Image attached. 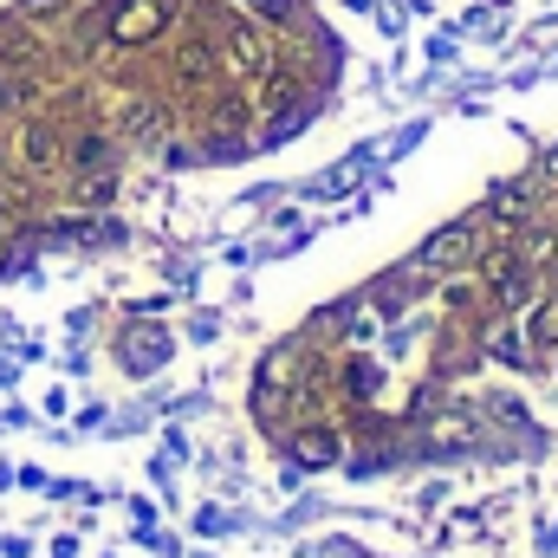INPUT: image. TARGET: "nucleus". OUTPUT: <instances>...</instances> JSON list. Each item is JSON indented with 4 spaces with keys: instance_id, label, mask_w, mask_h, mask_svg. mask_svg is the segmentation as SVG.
<instances>
[{
    "instance_id": "obj_1",
    "label": "nucleus",
    "mask_w": 558,
    "mask_h": 558,
    "mask_svg": "<svg viewBox=\"0 0 558 558\" xmlns=\"http://www.w3.org/2000/svg\"><path fill=\"white\" fill-rule=\"evenodd\" d=\"M474 247H481V228H474V221H454V228H441V234L416 254V274H448V267L474 260Z\"/></svg>"
},
{
    "instance_id": "obj_2",
    "label": "nucleus",
    "mask_w": 558,
    "mask_h": 558,
    "mask_svg": "<svg viewBox=\"0 0 558 558\" xmlns=\"http://www.w3.org/2000/svg\"><path fill=\"white\" fill-rule=\"evenodd\" d=\"M162 26H169V7H162V0H124V7L111 13V39H118V46H149Z\"/></svg>"
},
{
    "instance_id": "obj_3",
    "label": "nucleus",
    "mask_w": 558,
    "mask_h": 558,
    "mask_svg": "<svg viewBox=\"0 0 558 558\" xmlns=\"http://www.w3.org/2000/svg\"><path fill=\"white\" fill-rule=\"evenodd\" d=\"M487 292H494L500 305H526V299H533V267H526V254H487Z\"/></svg>"
},
{
    "instance_id": "obj_4",
    "label": "nucleus",
    "mask_w": 558,
    "mask_h": 558,
    "mask_svg": "<svg viewBox=\"0 0 558 558\" xmlns=\"http://www.w3.org/2000/svg\"><path fill=\"white\" fill-rule=\"evenodd\" d=\"M20 149H26L33 169H59V162H65V137H59L52 124H26V143H20Z\"/></svg>"
},
{
    "instance_id": "obj_5",
    "label": "nucleus",
    "mask_w": 558,
    "mask_h": 558,
    "mask_svg": "<svg viewBox=\"0 0 558 558\" xmlns=\"http://www.w3.org/2000/svg\"><path fill=\"white\" fill-rule=\"evenodd\" d=\"M292 454H299L305 468H331V461H338V441H331V428H305V435L292 441Z\"/></svg>"
},
{
    "instance_id": "obj_6",
    "label": "nucleus",
    "mask_w": 558,
    "mask_h": 558,
    "mask_svg": "<svg viewBox=\"0 0 558 558\" xmlns=\"http://www.w3.org/2000/svg\"><path fill=\"white\" fill-rule=\"evenodd\" d=\"M228 59H234V72H254V65L267 59V46H260L247 26H234V33H228Z\"/></svg>"
},
{
    "instance_id": "obj_7",
    "label": "nucleus",
    "mask_w": 558,
    "mask_h": 558,
    "mask_svg": "<svg viewBox=\"0 0 558 558\" xmlns=\"http://www.w3.org/2000/svg\"><path fill=\"white\" fill-rule=\"evenodd\" d=\"M175 72H182V78H208V72H215V52H208L202 39H189L182 59H175Z\"/></svg>"
},
{
    "instance_id": "obj_8",
    "label": "nucleus",
    "mask_w": 558,
    "mask_h": 558,
    "mask_svg": "<svg viewBox=\"0 0 558 558\" xmlns=\"http://www.w3.org/2000/svg\"><path fill=\"white\" fill-rule=\"evenodd\" d=\"M487 351L520 364V357H526V338H520V325H494V331H487Z\"/></svg>"
},
{
    "instance_id": "obj_9",
    "label": "nucleus",
    "mask_w": 558,
    "mask_h": 558,
    "mask_svg": "<svg viewBox=\"0 0 558 558\" xmlns=\"http://www.w3.org/2000/svg\"><path fill=\"white\" fill-rule=\"evenodd\" d=\"M526 331H533V344H558V299H546V305L533 312V325H526Z\"/></svg>"
},
{
    "instance_id": "obj_10",
    "label": "nucleus",
    "mask_w": 558,
    "mask_h": 558,
    "mask_svg": "<svg viewBox=\"0 0 558 558\" xmlns=\"http://www.w3.org/2000/svg\"><path fill=\"white\" fill-rule=\"evenodd\" d=\"M65 156H78V162H105V156H111V143H105V137H78Z\"/></svg>"
},
{
    "instance_id": "obj_11",
    "label": "nucleus",
    "mask_w": 558,
    "mask_h": 558,
    "mask_svg": "<svg viewBox=\"0 0 558 558\" xmlns=\"http://www.w3.org/2000/svg\"><path fill=\"white\" fill-rule=\"evenodd\" d=\"M292 105V78H267V111H286Z\"/></svg>"
},
{
    "instance_id": "obj_12",
    "label": "nucleus",
    "mask_w": 558,
    "mask_h": 558,
    "mask_svg": "<svg viewBox=\"0 0 558 558\" xmlns=\"http://www.w3.org/2000/svg\"><path fill=\"white\" fill-rule=\"evenodd\" d=\"M26 13H52V7H65V0H20Z\"/></svg>"
},
{
    "instance_id": "obj_13",
    "label": "nucleus",
    "mask_w": 558,
    "mask_h": 558,
    "mask_svg": "<svg viewBox=\"0 0 558 558\" xmlns=\"http://www.w3.org/2000/svg\"><path fill=\"white\" fill-rule=\"evenodd\" d=\"M7 260H13V254H7V234H0V267H7Z\"/></svg>"
},
{
    "instance_id": "obj_14",
    "label": "nucleus",
    "mask_w": 558,
    "mask_h": 558,
    "mask_svg": "<svg viewBox=\"0 0 558 558\" xmlns=\"http://www.w3.org/2000/svg\"><path fill=\"white\" fill-rule=\"evenodd\" d=\"M7 105H13V92H0V111H7Z\"/></svg>"
},
{
    "instance_id": "obj_15",
    "label": "nucleus",
    "mask_w": 558,
    "mask_h": 558,
    "mask_svg": "<svg viewBox=\"0 0 558 558\" xmlns=\"http://www.w3.org/2000/svg\"><path fill=\"white\" fill-rule=\"evenodd\" d=\"M553 175H558V156H553Z\"/></svg>"
}]
</instances>
